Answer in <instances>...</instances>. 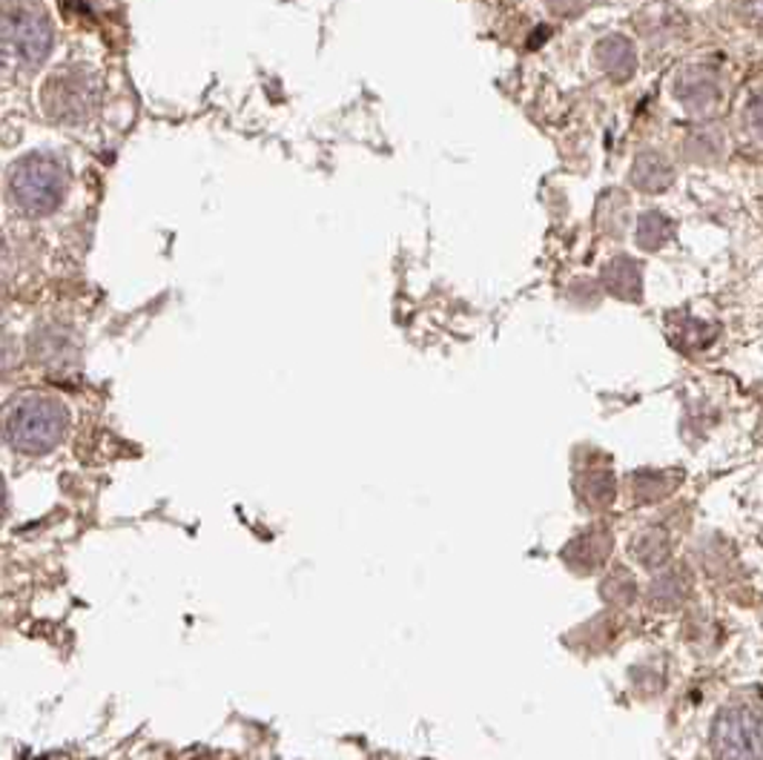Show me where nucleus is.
I'll return each mask as SVG.
<instances>
[{
    "instance_id": "obj_9",
    "label": "nucleus",
    "mask_w": 763,
    "mask_h": 760,
    "mask_svg": "<svg viewBox=\"0 0 763 760\" xmlns=\"http://www.w3.org/2000/svg\"><path fill=\"white\" fill-rule=\"evenodd\" d=\"M672 181H675V170H672V164H668L666 158L657 156V152H643V156H637V161H634L632 167V184L637 190L663 193L672 187Z\"/></svg>"
},
{
    "instance_id": "obj_17",
    "label": "nucleus",
    "mask_w": 763,
    "mask_h": 760,
    "mask_svg": "<svg viewBox=\"0 0 763 760\" xmlns=\"http://www.w3.org/2000/svg\"><path fill=\"white\" fill-rule=\"evenodd\" d=\"M603 598L608 600V603H621V605H626V603H632L634 600V594H637V585H634V580H632V574H628L626 569H617L612 574V578L603 583Z\"/></svg>"
},
{
    "instance_id": "obj_6",
    "label": "nucleus",
    "mask_w": 763,
    "mask_h": 760,
    "mask_svg": "<svg viewBox=\"0 0 763 760\" xmlns=\"http://www.w3.org/2000/svg\"><path fill=\"white\" fill-rule=\"evenodd\" d=\"M594 61L597 67L606 72L612 81H628L634 76V67H637V52H634L632 41L623 38V34H608L600 41V47L594 49Z\"/></svg>"
},
{
    "instance_id": "obj_16",
    "label": "nucleus",
    "mask_w": 763,
    "mask_h": 760,
    "mask_svg": "<svg viewBox=\"0 0 763 760\" xmlns=\"http://www.w3.org/2000/svg\"><path fill=\"white\" fill-rule=\"evenodd\" d=\"M579 494L592 505H608L614 500V476L612 471H592L579 480Z\"/></svg>"
},
{
    "instance_id": "obj_4",
    "label": "nucleus",
    "mask_w": 763,
    "mask_h": 760,
    "mask_svg": "<svg viewBox=\"0 0 763 760\" xmlns=\"http://www.w3.org/2000/svg\"><path fill=\"white\" fill-rule=\"evenodd\" d=\"M712 752L717 760H763V698H737L717 712Z\"/></svg>"
},
{
    "instance_id": "obj_5",
    "label": "nucleus",
    "mask_w": 763,
    "mask_h": 760,
    "mask_svg": "<svg viewBox=\"0 0 763 760\" xmlns=\"http://www.w3.org/2000/svg\"><path fill=\"white\" fill-rule=\"evenodd\" d=\"M101 101V83L87 67L58 69L43 81L41 107L58 124H81L92 118Z\"/></svg>"
},
{
    "instance_id": "obj_2",
    "label": "nucleus",
    "mask_w": 763,
    "mask_h": 760,
    "mask_svg": "<svg viewBox=\"0 0 763 760\" xmlns=\"http://www.w3.org/2000/svg\"><path fill=\"white\" fill-rule=\"evenodd\" d=\"M67 190L69 172L49 156H27L9 170V198L23 216H49L61 207Z\"/></svg>"
},
{
    "instance_id": "obj_13",
    "label": "nucleus",
    "mask_w": 763,
    "mask_h": 760,
    "mask_svg": "<svg viewBox=\"0 0 763 760\" xmlns=\"http://www.w3.org/2000/svg\"><path fill=\"white\" fill-rule=\"evenodd\" d=\"M677 96L686 103L688 109H706L715 103L717 89L715 81L706 76V72H686V76L677 81Z\"/></svg>"
},
{
    "instance_id": "obj_15",
    "label": "nucleus",
    "mask_w": 763,
    "mask_h": 760,
    "mask_svg": "<svg viewBox=\"0 0 763 760\" xmlns=\"http://www.w3.org/2000/svg\"><path fill=\"white\" fill-rule=\"evenodd\" d=\"M668 238H672V221H668L666 216H661V213H646V216L641 218L637 245H641L643 250H661Z\"/></svg>"
},
{
    "instance_id": "obj_10",
    "label": "nucleus",
    "mask_w": 763,
    "mask_h": 760,
    "mask_svg": "<svg viewBox=\"0 0 763 760\" xmlns=\"http://www.w3.org/2000/svg\"><path fill=\"white\" fill-rule=\"evenodd\" d=\"M603 282H606V290L614 293L617 299H626V302L641 299L643 276H641L637 261H632V258H626V256L614 258L612 265H606V270H603Z\"/></svg>"
},
{
    "instance_id": "obj_14",
    "label": "nucleus",
    "mask_w": 763,
    "mask_h": 760,
    "mask_svg": "<svg viewBox=\"0 0 763 760\" xmlns=\"http://www.w3.org/2000/svg\"><path fill=\"white\" fill-rule=\"evenodd\" d=\"M681 476L683 474H666V471H641V474H634V494L641 503L663 500L677 488Z\"/></svg>"
},
{
    "instance_id": "obj_1",
    "label": "nucleus",
    "mask_w": 763,
    "mask_h": 760,
    "mask_svg": "<svg viewBox=\"0 0 763 760\" xmlns=\"http://www.w3.org/2000/svg\"><path fill=\"white\" fill-rule=\"evenodd\" d=\"M69 425L63 402L43 394H27L14 399L7 411V440L23 454H47L58 448Z\"/></svg>"
},
{
    "instance_id": "obj_8",
    "label": "nucleus",
    "mask_w": 763,
    "mask_h": 760,
    "mask_svg": "<svg viewBox=\"0 0 763 760\" xmlns=\"http://www.w3.org/2000/svg\"><path fill=\"white\" fill-rule=\"evenodd\" d=\"M32 347L34 356L47 362L49 367H67L69 362L78 359L76 342L69 339L67 330H58V327H41L32 336Z\"/></svg>"
},
{
    "instance_id": "obj_7",
    "label": "nucleus",
    "mask_w": 763,
    "mask_h": 760,
    "mask_svg": "<svg viewBox=\"0 0 763 760\" xmlns=\"http://www.w3.org/2000/svg\"><path fill=\"white\" fill-rule=\"evenodd\" d=\"M608 551H612V534L606 529H592L579 534L566 549V560L579 571H592L606 563Z\"/></svg>"
},
{
    "instance_id": "obj_12",
    "label": "nucleus",
    "mask_w": 763,
    "mask_h": 760,
    "mask_svg": "<svg viewBox=\"0 0 763 760\" xmlns=\"http://www.w3.org/2000/svg\"><path fill=\"white\" fill-rule=\"evenodd\" d=\"M632 551L646 569H657L672 554V543H668V534L663 529H643L641 534L634 536Z\"/></svg>"
},
{
    "instance_id": "obj_3",
    "label": "nucleus",
    "mask_w": 763,
    "mask_h": 760,
    "mask_svg": "<svg viewBox=\"0 0 763 760\" xmlns=\"http://www.w3.org/2000/svg\"><path fill=\"white\" fill-rule=\"evenodd\" d=\"M52 18L38 0H9L3 12V52L7 61L38 69L52 52Z\"/></svg>"
},
{
    "instance_id": "obj_19",
    "label": "nucleus",
    "mask_w": 763,
    "mask_h": 760,
    "mask_svg": "<svg viewBox=\"0 0 763 760\" xmlns=\"http://www.w3.org/2000/svg\"><path fill=\"white\" fill-rule=\"evenodd\" d=\"M545 7L552 9L554 14H574L579 12L583 0H545Z\"/></svg>"
},
{
    "instance_id": "obj_18",
    "label": "nucleus",
    "mask_w": 763,
    "mask_h": 760,
    "mask_svg": "<svg viewBox=\"0 0 763 760\" xmlns=\"http://www.w3.org/2000/svg\"><path fill=\"white\" fill-rule=\"evenodd\" d=\"M735 9L746 23L763 27V0H735Z\"/></svg>"
},
{
    "instance_id": "obj_11",
    "label": "nucleus",
    "mask_w": 763,
    "mask_h": 760,
    "mask_svg": "<svg viewBox=\"0 0 763 760\" xmlns=\"http://www.w3.org/2000/svg\"><path fill=\"white\" fill-rule=\"evenodd\" d=\"M688 589H692L688 574L683 569H675L654 580L648 598H652V603L657 605V609H677V605L688 598Z\"/></svg>"
}]
</instances>
